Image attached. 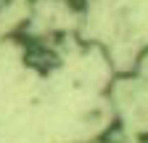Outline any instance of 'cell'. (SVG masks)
<instances>
[{"instance_id": "cell-1", "label": "cell", "mask_w": 148, "mask_h": 143, "mask_svg": "<svg viewBox=\"0 0 148 143\" xmlns=\"http://www.w3.org/2000/svg\"><path fill=\"white\" fill-rule=\"evenodd\" d=\"M132 74L148 82V43H143V48H140V53H138L135 66H132Z\"/></svg>"}]
</instances>
